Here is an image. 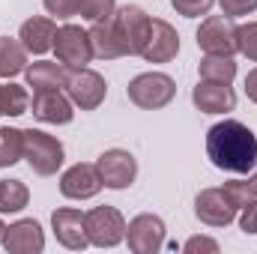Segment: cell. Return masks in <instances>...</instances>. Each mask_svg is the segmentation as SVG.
I'll list each match as a JSON object with an SVG mask.
<instances>
[{"label":"cell","mask_w":257,"mask_h":254,"mask_svg":"<svg viewBox=\"0 0 257 254\" xmlns=\"http://www.w3.org/2000/svg\"><path fill=\"white\" fill-rule=\"evenodd\" d=\"M236 48H239V54H245L248 60L257 63V21L236 27Z\"/></svg>","instance_id":"cell-26"},{"label":"cell","mask_w":257,"mask_h":254,"mask_svg":"<svg viewBox=\"0 0 257 254\" xmlns=\"http://www.w3.org/2000/svg\"><path fill=\"white\" fill-rule=\"evenodd\" d=\"M114 9H117L114 0H81V15L87 21H105L114 15Z\"/></svg>","instance_id":"cell-28"},{"label":"cell","mask_w":257,"mask_h":254,"mask_svg":"<svg viewBox=\"0 0 257 254\" xmlns=\"http://www.w3.org/2000/svg\"><path fill=\"white\" fill-rule=\"evenodd\" d=\"M150 15L135 6V3H126L120 9H114L111 15V24H114V33H117V42L123 48V57L126 54H141L144 42H147V33H150Z\"/></svg>","instance_id":"cell-4"},{"label":"cell","mask_w":257,"mask_h":254,"mask_svg":"<svg viewBox=\"0 0 257 254\" xmlns=\"http://www.w3.org/2000/svg\"><path fill=\"white\" fill-rule=\"evenodd\" d=\"M66 90H69V99L72 105H78L81 111H96L105 96H108V84L99 72L93 69H72L69 78H66Z\"/></svg>","instance_id":"cell-6"},{"label":"cell","mask_w":257,"mask_h":254,"mask_svg":"<svg viewBox=\"0 0 257 254\" xmlns=\"http://www.w3.org/2000/svg\"><path fill=\"white\" fill-rule=\"evenodd\" d=\"M30 108V96L21 84H3V114L9 117H21Z\"/></svg>","instance_id":"cell-25"},{"label":"cell","mask_w":257,"mask_h":254,"mask_svg":"<svg viewBox=\"0 0 257 254\" xmlns=\"http://www.w3.org/2000/svg\"><path fill=\"white\" fill-rule=\"evenodd\" d=\"M218 6H221V15L242 18V15H251L257 9V0H218Z\"/></svg>","instance_id":"cell-30"},{"label":"cell","mask_w":257,"mask_h":254,"mask_svg":"<svg viewBox=\"0 0 257 254\" xmlns=\"http://www.w3.org/2000/svg\"><path fill=\"white\" fill-rule=\"evenodd\" d=\"M126 239L135 254H156L165 245V221L153 212L135 215L126 224Z\"/></svg>","instance_id":"cell-10"},{"label":"cell","mask_w":257,"mask_h":254,"mask_svg":"<svg viewBox=\"0 0 257 254\" xmlns=\"http://www.w3.org/2000/svg\"><path fill=\"white\" fill-rule=\"evenodd\" d=\"M24 159V132L21 129H0V168H9Z\"/></svg>","instance_id":"cell-23"},{"label":"cell","mask_w":257,"mask_h":254,"mask_svg":"<svg viewBox=\"0 0 257 254\" xmlns=\"http://www.w3.org/2000/svg\"><path fill=\"white\" fill-rule=\"evenodd\" d=\"M54 51H57V60H60L66 69H84V66L93 60L90 33L81 30L78 24H63V27H57Z\"/></svg>","instance_id":"cell-8"},{"label":"cell","mask_w":257,"mask_h":254,"mask_svg":"<svg viewBox=\"0 0 257 254\" xmlns=\"http://www.w3.org/2000/svg\"><path fill=\"white\" fill-rule=\"evenodd\" d=\"M0 114H3V84H0Z\"/></svg>","instance_id":"cell-37"},{"label":"cell","mask_w":257,"mask_h":254,"mask_svg":"<svg viewBox=\"0 0 257 254\" xmlns=\"http://www.w3.org/2000/svg\"><path fill=\"white\" fill-rule=\"evenodd\" d=\"M24 75H27V87H33V90H60L66 87V66L60 63H48V60H39V63H30L24 69Z\"/></svg>","instance_id":"cell-19"},{"label":"cell","mask_w":257,"mask_h":254,"mask_svg":"<svg viewBox=\"0 0 257 254\" xmlns=\"http://www.w3.org/2000/svg\"><path fill=\"white\" fill-rule=\"evenodd\" d=\"M3 245L9 254H39L45 248V233L36 218H21L6 227Z\"/></svg>","instance_id":"cell-16"},{"label":"cell","mask_w":257,"mask_h":254,"mask_svg":"<svg viewBox=\"0 0 257 254\" xmlns=\"http://www.w3.org/2000/svg\"><path fill=\"white\" fill-rule=\"evenodd\" d=\"M30 200V191L21 180H0V212H21Z\"/></svg>","instance_id":"cell-24"},{"label":"cell","mask_w":257,"mask_h":254,"mask_svg":"<svg viewBox=\"0 0 257 254\" xmlns=\"http://www.w3.org/2000/svg\"><path fill=\"white\" fill-rule=\"evenodd\" d=\"M126 93H128L132 105H138L144 111H159V108H165L177 96V84L165 72H144V75L132 78Z\"/></svg>","instance_id":"cell-3"},{"label":"cell","mask_w":257,"mask_h":254,"mask_svg":"<svg viewBox=\"0 0 257 254\" xmlns=\"http://www.w3.org/2000/svg\"><path fill=\"white\" fill-rule=\"evenodd\" d=\"M245 96L257 105V69H251V72L245 75Z\"/></svg>","instance_id":"cell-34"},{"label":"cell","mask_w":257,"mask_h":254,"mask_svg":"<svg viewBox=\"0 0 257 254\" xmlns=\"http://www.w3.org/2000/svg\"><path fill=\"white\" fill-rule=\"evenodd\" d=\"M24 159H27V165H30L33 174L51 177L63 165V144L54 135H48V132L27 129L24 132Z\"/></svg>","instance_id":"cell-2"},{"label":"cell","mask_w":257,"mask_h":254,"mask_svg":"<svg viewBox=\"0 0 257 254\" xmlns=\"http://www.w3.org/2000/svg\"><path fill=\"white\" fill-rule=\"evenodd\" d=\"M224 194L233 200V206H236V209H242L251 197H257L251 180H233V183H224Z\"/></svg>","instance_id":"cell-27"},{"label":"cell","mask_w":257,"mask_h":254,"mask_svg":"<svg viewBox=\"0 0 257 254\" xmlns=\"http://www.w3.org/2000/svg\"><path fill=\"white\" fill-rule=\"evenodd\" d=\"M197 48L203 54H221V57H233L236 48V27L227 15H209L200 21L197 30Z\"/></svg>","instance_id":"cell-5"},{"label":"cell","mask_w":257,"mask_h":254,"mask_svg":"<svg viewBox=\"0 0 257 254\" xmlns=\"http://www.w3.org/2000/svg\"><path fill=\"white\" fill-rule=\"evenodd\" d=\"M42 3H45V9H48L51 15H57V18H72V15L81 12V0H42Z\"/></svg>","instance_id":"cell-31"},{"label":"cell","mask_w":257,"mask_h":254,"mask_svg":"<svg viewBox=\"0 0 257 254\" xmlns=\"http://www.w3.org/2000/svg\"><path fill=\"white\" fill-rule=\"evenodd\" d=\"M206 156L218 171L251 174L257 165V138L239 120H221L206 132Z\"/></svg>","instance_id":"cell-1"},{"label":"cell","mask_w":257,"mask_h":254,"mask_svg":"<svg viewBox=\"0 0 257 254\" xmlns=\"http://www.w3.org/2000/svg\"><path fill=\"white\" fill-rule=\"evenodd\" d=\"M60 191L72 200H87V197H96L102 191V177H99V168L96 165H87V162H78L60 177Z\"/></svg>","instance_id":"cell-14"},{"label":"cell","mask_w":257,"mask_h":254,"mask_svg":"<svg viewBox=\"0 0 257 254\" xmlns=\"http://www.w3.org/2000/svg\"><path fill=\"white\" fill-rule=\"evenodd\" d=\"M99 168V177H102V186L105 189H128L138 177V162L128 150H105L96 162Z\"/></svg>","instance_id":"cell-9"},{"label":"cell","mask_w":257,"mask_h":254,"mask_svg":"<svg viewBox=\"0 0 257 254\" xmlns=\"http://www.w3.org/2000/svg\"><path fill=\"white\" fill-rule=\"evenodd\" d=\"M236 206L233 200L224 194V189H203L194 200V215L209 224V227H227L233 218H236Z\"/></svg>","instance_id":"cell-13"},{"label":"cell","mask_w":257,"mask_h":254,"mask_svg":"<svg viewBox=\"0 0 257 254\" xmlns=\"http://www.w3.org/2000/svg\"><path fill=\"white\" fill-rule=\"evenodd\" d=\"M87 236L99 248H114L126 239V218L114 206H96L87 212Z\"/></svg>","instance_id":"cell-7"},{"label":"cell","mask_w":257,"mask_h":254,"mask_svg":"<svg viewBox=\"0 0 257 254\" xmlns=\"http://www.w3.org/2000/svg\"><path fill=\"white\" fill-rule=\"evenodd\" d=\"M180 54V33L162 21V18H153L150 21V33H147V42L141 48V57L147 63H171L174 57Z\"/></svg>","instance_id":"cell-11"},{"label":"cell","mask_w":257,"mask_h":254,"mask_svg":"<svg viewBox=\"0 0 257 254\" xmlns=\"http://www.w3.org/2000/svg\"><path fill=\"white\" fill-rule=\"evenodd\" d=\"M33 117L51 126H66L72 123V99H66L60 90H36L33 96Z\"/></svg>","instance_id":"cell-17"},{"label":"cell","mask_w":257,"mask_h":254,"mask_svg":"<svg viewBox=\"0 0 257 254\" xmlns=\"http://www.w3.org/2000/svg\"><path fill=\"white\" fill-rule=\"evenodd\" d=\"M24 69H27V48L21 45V39L0 36V78H12Z\"/></svg>","instance_id":"cell-21"},{"label":"cell","mask_w":257,"mask_h":254,"mask_svg":"<svg viewBox=\"0 0 257 254\" xmlns=\"http://www.w3.org/2000/svg\"><path fill=\"white\" fill-rule=\"evenodd\" d=\"M183 251H189V254H197V251L215 254V251H218V242H215V239H209V236H192V239L183 245Z\"/></svg>","instance_id":"cell-33"},{"label":"cell","mask_w":257,"mask_h":254,"mask_svg":"<svg viewBox=\"0 0 257 254\" xmlns=\"http://www.w3.org/2000/svg\"><path fill=\"white\" fill-rule=\"evenodd\" d=\"M3 236H6V224L0 221V242H3Z\"/></svg>","instance_id":"cell-36"},{"label":"cell","mask_w":257,"mask_h":254,"mask_svg":"<svg viewBox=\"0 0 257 254\" xmlns=\"http://www.w3.org/2000/svg\"><path fill=\"white\" fill-rule=\"evenodd\" d=\"M51 227H54V236H57V242L63 248L81 251V248L90 245V236H87V212H81V209H72V206L54 209Z\"/></svg>","instance_id":"cell-12"},{"label":"cell","mask_w":257,"mask_h":254,"mask_svg":"<svg viewBox=\"0 0 257 254\" xmlns=\"http://www.w3.org/2000/svg\"><path fill=\"white\" fill-rule=\"evenodd\" d=\"M192 102L203 114H227V111L236 108V93L230 90V84L200 78V84L192 90Z\"/></svg>","instance_id":"cell-15"},{"label":"cell","mask_w":257,"mask_h":254,"mask_svg":"<svg viewBox=\"0 0 257 254\" xmlns=\"http://www.w3.org/2000/svg\"><path fill=\"white\" fill-rule=\"evenodd\" d=\"M87 33H90L93 57H102V60H117V57H123V48H120V42H117V33H114L111 18L93 21V27H90Z\"/></svg>","instance_id":"cell-20"},{"label":"cell","mask_w":257,"mask_h":254,"mask_svg":"<svg viewBox=\"0 0 257 254\" xmlns=\"http://www.w3.org/2000/svg\"><path fill=\"white\" fill-rule=\"evenodd\" d=\"M239 227H242V233H257V197H251L242 209H239Z\"/></svg>","instance_id":"cell-32"},{"label":"cell","mask_w":257,"mask_h":254,"mask_svg":"<svg viewBox=\"0 0 257 254\" xmlns=\"http://www.w3.org/2000/svg\"><path fill=\"white\" fill-rule=\"evenodd\" d=\"M54 36H57V24L51 18H42V15H33L21 24L18 30V39L21 45L30 51V54H45L54 48Z\"/></svg>","instance_id":"cell-18"},{"label":"cell","mask_w":257,"mask_h":254,"mask_svg":"<svg viewBox=\"0 0 257 254\" xmlns=\"http://www.w3.org/2000/svg\"><path fill=\"white\" fill-rule=\"evenodd\" d=\"M197 72L203 81H221V84H230L236 78V63L233 57H221V54H206L200 63H197Z\"/></svg>","instance_id":"cell-22"},{"label":"cell","mask_w":257,"mask_h":254,"mask_svg":"<svg viewBox=\"0 0 257 254\" xmlns=\"http://www.w3.org/2000/svg\"><path fill=\"white\" fill-rule=\"evenodd\" d=\"M248 180H251V186H254V191H257V165H254V171H251V177H248Z\"/></svg>","instance_id":"cell-35"},{"label":"cell","mask_w":257,"mask_h":254,"mask_svg":"<svg viewBox=\"0 0 257 254\" xmlns=\"http://www.w3.org/2000/svg\"><path fill=\"white\" fill-rule=\"evenodd\" d=\"M215 0H171V6L183 15V18H200V15H209Z\"/></svg>","instance_id":"cell-29"}]
</instances>
